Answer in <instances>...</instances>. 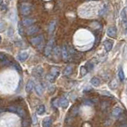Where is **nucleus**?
<instances>
[{"label": "nucleus", "instance_id": "nucleus-32", "mask_svg": "<svg viewBox=\"0 0 127 127\" xmlns=\"http://www.w3.org/2000/svg\"><path fill=\"white\" fill-rule=\"evenodd\" d=\"M120 126H127V124H126V123H124V124H121Z\"/></svg>", "mask_w": 127, "mask_h": 127}, {"label": "nucleus", "instance_id": "nucleus-22", "mask_svg": "<svg viewBox=\"0 0 127 127\" xmlns=\"http://www.w3.org/2000/svg\"><path fill=\"white\" fill-rule=\"evenodd\" d=\"M53 56L55 57H59L60 54L61 53V50L60 49L59 47H55L53 49Z\"/></svg>", "mask_w": 127, "mask_h": 127}, {"label": "nucleus", "instance_id": "nucleus-3", "mask_svg": "<svg viewBox=\"0 0 127 127\" xmlns=\"http://www.w3.org/2000/svg\"><path fill=\"white\" fill-rule=\"evenodd\" d=\"M30 43L33 45L37 46V48H39V49H40V46L43 45L44 37H43L42 35H39V36H37V37H35L31 38L30 39Z\"/></svg>", "mask_w": 127, "mask_h": 127}, {"label": "nucleus", "instance_id": "nucleus-19", "mask_svg": "<svg viewBox=\"0 0 127 127\" xmlns=\"http://www.w3.org/2000/svg\"><path fill=\"white\" fill-rule=\"evenodd\" d=\"M72 69H73L72 66H71V65L67 66L64 68V75H65V76H68V75H70L71 73H72Z\"/></svg>", "mask_w": 127, "mask_h": 127}, {"label": "nucleus", "instance_id": "nucleus-20", "mask_svg": "<svg viewBox=\"0 0 127 127\" xmlns=\"http://www.w3.org/2000/svg\"><path fill=\"white\" fill-rule=\"evenodd\" d=\"M45 112V106L44 105H40L37 108V110H36V113L39 115H42Z\"/></svg>", "mask_w": 127, "mask_h": 127}, {"label": "nucleus", "instance_id": "nucleus-25", "mask_svg": "<svg viewBox=\"0 0 127 127\" xmlns=\"http://www.w3.org/2000/svg\"><path fill=\"white\" fill-rule=\"evenodd\" d=\"M118 78L120 79L121 81H123L125 79V75H124V72H123V70L122 68L119 69L118 71Z\"/></svg>", "mask_w": 127, "mask_h": 127}, {"label": "nucleus", "instance_id": "nucleus-2", "mask_svg": "<svg viewBox=\"0 0 127 127\" xmlns=\"http://www.w3.org/2000/svg\"><path fill=\"white\" fill-rule=\"evenodd\" d=\"M20 11H21V14L24 16H27L30 14L32 11L31 4L28 2H22L21 4V6H20Z\"/></svg>", "mask_w": 127, "mask_h": 127}, {"label": "nucleus", "instance_id": "nucleus-17", "mask_svg": "<svg viewBox=\"0 0 127 127\" xmlns=\"http://www.w3.org/2000/svg\"><path fill=\"white\" fill-rule=\"evenodd\" d=\"M15 113L16 114H18L20 117H22V118H25L26 117V111L24 110L22 107H17L16 106V110H15Z\"/></svg>", "mask_w": 127, "mask_h": 127}, {"label": "nucleus", "instance_id": "nucleus-28", "mask_svg": "<svg viewBox=\"0 0 127 127\" xmlns=\"http://www.w3.org/2000/svg\"><path fill=\"white\" fill-rule=\"evenodd\" d=\"M23 26H22V22H19L18 23V31H19V34H21V35H22L23 34V32H22V27Z\"/></svg>", "mask_w": 127, "mask_h": 127}, {"label": "nucleus", "instance_id": "nucleus-23", "mask_svg": "<svg viewBox=\"0 0 127 127\" xmlns=\"http://www.w3.org/2000/svg\"><path fill=\"white\" fill-rule=\"evenodd\" d=\"M6 28V24L5 21L3 20H0V33H2V32L5 31Z\"/></svg>", "mask_w": 127, "mask_h": 127}, {"label": "nucleus", "instance_id": "nucleus-16", "mask_svg": "<svg viewBox=\"0 0 127 127\" xmlns=\"http://www.w3.org/2000/svg\"><path fill=\"white\" fill-rule=\"evenodd\" d=\"M52 122H53L52 118L49 117H47L45 118H44V120L42 122V126L43 127H49L52 125Z\"/></svg>", "mask_w": 127, "mask_h": 127}, {"label": "nucleus", "instance_id": "nucleus-7", "mask_svg": "<svg viewBox=\"0 0 127 127\" xmlns=\"http://www.w3.org/2000/svg\"><path fill=\"white\" fill-rule=\"evenodd\" d=\"M122 113H123V110L121 108L120 106H115L114 108L112 110L111 114H112V116L114 118H118L122 114Z\"/></svg>", "mask_w": 127, "mask_h": 127}, {"label": "nucleus", "instance_id": "nucleus-29", "mask_svg": "<svg viewBox=\"0 0 127 127\" xmlns=\"http://www.w3.org/2000/svg\"><path fill=\"white\" fill-rule=\"evenodd\" d=\"M36 71H37V76H41L42 75V74H43V69L42 68H41V70H36Z\"/></svg>", "mask_w": 127, "mask_h": 127}, {"label": "nucleus", "instance_id": "nucleus-9", "mask_svg": "<svg viewBox=\"0 0 127 127\" xmlns=\"http://www.w3.org/2000/svg\"><path fill=\"white\" fill-rule=\"evenodd\" d=\"M106 34L109 36L110 37L114 38L117 36V30L114 26H110L106 30Z\"/></svg>", "mask_w": 127, "mask_h": 127}, {"label": "nucleus", "instance_id": "nucleus-12", "mask_svg": "<svg viewBox=\"0 0 127 127\" xmlns=\"http://www.w3.org/2000/svg\"><path fill=\"white\" fill-rule=\"evenodd\" d=\"M59 105L61 106L62 108L66 109L69 105V102L65 97H62L60 98V100H59Z\"/></svg>", "mask_w": 127, "mask_h": 127}, {"label": "nucleus", "instance_id": "nucleus-8", "mask_svg": "<svg viewBox=\"0 0 127 127\" xmlns=\"http://www.w3.org/2000/svg\"><path fill=\"white\" fill-rule=\"evenodd\" d=\"M61 55H62V58L64 61H67V60H68L69 52L65 45H64L61 48Z\"/></svg>", "mask_w": 127, "mask_h": 127}, {"label": "nucleus", "instance_id": "nucleus-27", "mask_svg": "<svg viewBox=\"0 0 127 127\" xmlns=\"http://www.w3.org/2000/svg\"><path fill=\"white\" fill-rule=\"evenodd\" d=\"M32 122H33V125H37V118L35 114H33V116H32Z\"/></svg>", "mask_w": 127, "mask_h": 127}, {"label": "nucleus", "instance_id": "nucleus-10", "mask_svg": "<svg viewBox=\"0 0 127 127\" xmlns=\"http://www.w3.org/2000/svg\"><path fill=\"white\" fill-rule=\"evenodd\" d=\"M35 22V20L33 19V18H24L22 21V24L23 26L25 27H29L32 25H33V23Z\"/></svg>", "mask_w": 127, "mask_h": 127}, {"label": "nucleus", "instance_id": "nucleus-34", "mask_svg": "<svg viewBox=\"0 0 127 127\" xmlns=\"http://www.w3.org/2000/svg\"><path fill=\"white\" fill-rule=\"evenodd\" d=\"M1 42H2V37L0 36V43H1Z\"/></svg>", "mask_w": 127, "mask_h": 127}, {"label": "nucleus", "instance_id": "nucleus-5", "mask_svg": "<svg viewBox=\"0 0 127 127\" xmlns=\"http://www.w3.org/2000/svg\"><path fill=\"white\" fill-rule=\"evenodd\" d=\"M121 18H122V26L124 27L125 34H127V14L125 9H123L121 12Z\"/></svg>", "mask_w": 127, "mask_h": 127}, {"label": "nucleus", "instance_id": "nucleus-21", "mask_svg": "<svg viewBox=\"0 0 127 127\" xmlns=\"http://www.w3.org/2000/svg\"><path fill=\"white\" fill-rule=\"evenodd\" d=\"M56 26H57V22H56L55 20H53V21H52L50 22L49 26V33H53V31L55 30Z\"/></svg>", "mask_w": 127, "mask_h": 127}, {"label": "nucleus", "instance_id": "nucleus-26", "mask_svg": "<svg viewBox=\"0 0 127 127\" xmlns=\"http://www.w3.org/2000/svg\"><path fill=\"white\" fill-rule=\"evenodd\" d=\"M86 67H87V69L88 71H91L94 68V63H92L91 61H88L86 64Z\"/></svg>", "mask_w": 127, "mask_h": 127}, {"label": "nucleus", "instance_id": "nucleus-6", "mask_svg": "<svg viewBox=\"0 0 127 127\" xmlns=\"http://www.w3.org/2000/svg\"><path fill=\"white\" fill-rule=\"evenodd\" d=\"M38 27L36 26H30L29 27H27V29L26 30V33L28 36H32L35 33H37V32H38Z\"/></svg>", "mask_w": 127, "mask_h": 127}, {"label": "nucleus", "instance_id": "nucleus-30", "mask_svg": "<svg viewBox=\"0 0 127 127\" xmlns=\"http://www.w3.org/2000/svg\"><path fill=\"white\" fill-rule=\"evenodd\" d=\"M13 33H13V30H12L11 28L8 30V32H7V35L8 36H12V35H13Z\"/></svg>", "mask_w": 127, "mask_h": 127}, {"label": "nucleus", "instance_id": "nucleus-4", "mask_svg": "<svg viewBox=\"0 0 127 127\" xmlns=\"http://www.w3.org/2000/svg\"><path fill=\"white\" fill-rule=\"evenodd\" d=\"M54 48V40L51 39L47 43V45L45 48V57H49L53 53V49Z\"/></svg>", "mask_w": 127, "mask_h": 127}, {"label": "nucleus", "instance_id": "nucleus-15", "mask_svg": "<svg viewBox=\"0 0 127 127\" xmlns=\"http://www.w3.org/2000/svg\"><path fill=\"white\" fill-rule=\"evenodd\" d=\"M90 83H91V84L94 86V87H98L99 85H100V79H99L98 77H93V78H91V80H90Z\"/></svg>", "mask_w": 127, "mask_h": 127}, {"label": "nucleus", "instance_id": "nucleus-1", "mask_svg": "<svg viewBox=\"0 0 127 127\" xmlns=\"http://www.w3.org/2000/svg\"><path fill=\"white\" fill-rule=\"evenodd\" d=\"M59 74H60V69H59V67H53L51 68L50 73L47 75V79L49 82L53 83V82H54L55 79L57 78Z\"/></svg>", "mask_w": 127, "mask_h": 127}, {"label": "nucleus", "instance_id": "nucleus-14", "mask_svg": "<svg viewBox=\"0 0 127 127\" xmlns=\"http://www.w3.org/2000/svg\"><path fill=\"white\" fill-rule=\"evenodd\" d=\"M103 46H104L106 52H110L113 48V43L110 41H109V40H106V41L103 42Z\"/></svg>", "mask_w": 127, "mask_h": 127}, {"label": "nucleus", "instance_id": "nucleus-18", "mask_svg": "<svg viewBox=\"0 0 127 127\" xmlns=\"http://www.w3.org/2000/svg\"><path fill=\"white\" fill-rule=\"evenodd\" d=\"M33 80H29L28 81V83H26V91L27 93H30L32 91V90H33Z\"/></svg>", "mask_w": 127, "mask_h": 127}, {"label": "nucleus", "instance_id": "nucleus-33", "mask_svg": "<svg viewBox=\"0 0 127 127\" xmlns=\"http://www.w3.org/2000/svg\"><path fill=\"white\" fill-rule=\"evenodd\" d=\"M87 1H98V0H87Z\"/></svg>", "mask_w": 127, "mask_h": 127}, {"label": "nucleus", "instance_id": "nucleus-24", "mask_svg": "<svg viewBox=\"0 0 127 127\" xmlns=\"http://www.w3.org/2000/svg\"><path fill=\"white\" fill-rule=\"evenodd\" d=\"M87 71H87L86 66L80 67V69H79V73H80L81 76H85V75H87Z\"/></svg>", "mask_w": 127, "mask_h": 127}, {"label": "nucleus", "instance_id": "nucleus-11", "mask_svg": "<svg viewBox=\"0 0 127 127\" xmlns=\"http://www.w3.org/2000/svg\"><path fill=\"white\" fill-rule=\"evenodd\" d=\"M34 91H35L36 94L39 95V96H41L44 92V87L41 83H37L34 87Z\"/></svg>", "mask_w": 127, "mask_h": 127}, {"label": "nucleus", "instance_id": "nucleus-31", "mask_svg": "<svg viewBox=\"0 0 127 127\" xmlns=\"http://www.w3.org/2000/svg\"><path fill=\"white\" fill-rule=\"evenodd\" d=\"M3 3V0H0V6H2Z\"/></svg>", "mask_w": 127, "mask_h": 127}, {"label": "nucleus", "instance_id": "nucleus-13", "mask_svg": "<svg viewBox=\"0 0 127 127\" xmlns=\"http://www.w3.org/2000/svg\"><path fill=\"white\" fill-rule=\"evenodd\" d=\"M28 57H29V55H28L27 53H26V52H22V53H19L17 56V59L19 61L21 62H23L27 60Z\"/></svg>", "mask_w": 127, "mask_h": 127}]
</instances>
